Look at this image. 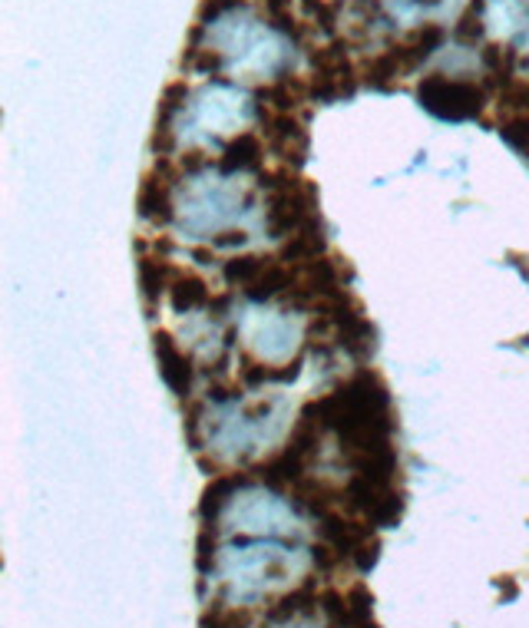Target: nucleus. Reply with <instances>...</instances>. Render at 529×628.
Wrapping results in <instances>:
<instances>
[{"label": "nucleus", "mask_w": 529, "mask_h": 628, "mask_svg": "<svg viewBox=\"0 0 529 628\" xmlns=\"http://www.w3.org/2000/svg\"><path fill=\"white\" fill-rule=\"evenodd\" d=\"M143 196H153V202L143 199V219L192 248L232 252L275 238L272 186L258 172L229 169L215 159H159Z\"/></svg>", "instance_id": "f257e3e1"}, {"label": "nucleus", "mask_w": 529, "mask_h": 628, "mask_svg": "<svg viewBox=\"0 0 529 628\" xmlns=\"http://www.w3.org/2000/svg\"><path fill=\"white\" fill-rule=\"evenodd\" d=\"M189 420L192 443L205 467L239 473L285 450L295 404L278 387L255 384L245 391H209Z\"/></svg>", "instance_id": "f03ea898"}, {"label": "nucleus", "mask_w": 529, "mask_h": 628, "mask_svg": "<svg viewBox=\"0 0 529 628\" xmlns=\"http://www.w3.org/2000/svg\"><path fill=\"white\" fill-rule=\"evenodd\" d=\"M315 572V546H298L288 539H219L212 562L202 569V586H215L212 605L258 612Z\"/></svg>", "instance_id": "7ed1b4c3"}, {"label": "nucleus", "mask_w": 529, "mask_h": 628, "mask_svg": "<svg viewBox=\"0 0 529 628\" xmlns=\"http://www.w3.org/2000/svg\"><path fill=\"white\" fill-rule=\"evenodd\" d=\"M202 529L229 539H305L308 510L285 486L258 473H219L205 486L199 503Z\"/></svg>", "instance_id": "20e7f679"}, {"label": "nucleus", "mask_w": 529, "mask_h": 628, "mask_svg": "<svg viewBox=\"0 0 529 628\" xmlns=\"http://www.w3.org/2000/svg\"><path fill=\"white\" fill-rule=\"evenodd\" d=\"M232 341L239 344L248 381H288L298 374L311 341V314L288 298H239L229 308Z\"/></svg>", "instance_id": "39448f33"}, {"label": "nucleus", "mask_w": 529, "mask_h": 628, "mask_svg": "<svg viewBox=\"0 0 529 628\" xmlns=\"http://www.w3.org/2000/svg\"><path fill=\"white\" fill-rule=\"evenodd\" d=\"M417 100L427 113L450 123L477 119L487 103V86L470 77H450V73H430L417 86Z\"/></svg>", "instance_id": "423d86ee"}, {"label": "nucleus", "mask_w": 529, "mask_h": 628, "mask_svg": "<svg viewBox=\"0 0 529 628\" xmlns=\"http://www.w3.org/2000/svg\"><path fill=\"white\" fill-rule=\"evenodd\" d=\"M156 357H159V367H163L166 384L172 387V394L189 397L192 387H196L199 367H196V361H192L186 351L179 348L176 341H172L169 331H156Z\"/></svg>", "instance_id": "0eeeda50"}]
</instances>
